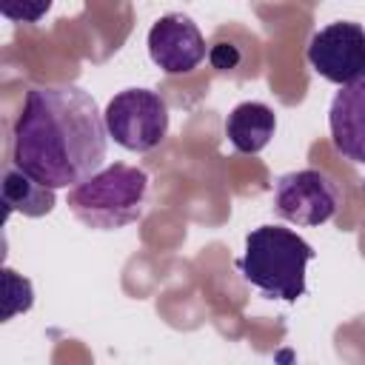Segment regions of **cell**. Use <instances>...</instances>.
Instances as JSON below:
<instances>
[{"mask_svg": "<svg viewBox=\"0 0 365 365\" xmlns=\"http://www.w3.org/2000/svg\"><path fill=\"white\" fill-rule=\"evenodd\" d=\"M106 148V120L86 88H29L11 131L14 168L51 191L74 188L103 171Z\"/></svg>", "mask_w": 365, "mask_h": 365, "instance_id": "6da1fadb", "label": "cell"}, {"mask_svg": "<svg viewBox=\"0 0 365 365\" xmlns=\"http://www.w3.org/2000/svg\"><path fill=\"white\" fill-rule=\"evenodd\" d=\"M317 251L291 228L259 225L245 237V254L237 259L240 274L268 299L297 302L305 294V268Z\"/></svg>", "mask_w": 365, "mask_h": 365, "instance_id": "7a4b0ae2", "label": "cell"}, {"mask_svg": "<svg viewBox=\"0 0 365 365\" xmlns=\"http://www.w3.org/2000/svg\"><path fill=\"white\" fill-rule=\"evenodd\" d=\"M148 174L137 165L111 163L86 182L68 188L71 214L97 231H117L145 214Z\"/></svg>", "mask_w": 365, "mask_h": 365, "instance_id": "3957f363", "label": "cell"}, {"mask_svg": "<svg viewBox=\"0 0 365 365\" xmlns=\"http://www.w3.org/2000/svg\"><path fill=\"white\" fill-rule=\"evenodd\" d=\"M103 120L108 137L128 151H151L168 134V106L151 88L117 91L108 100Z\"/></svg>", "mask_w": 365, "mask_h": 365, "instance_id": "277c9868", "label": "cell"}, {"mask_svg": "<svg viewBox=\"0 0 365 365\" xmlns=\"http://www.w3.org/2000/svg\"><path fill=\"white\" fill-rule=\"evenodd\" d=\"M339 185L319 168L288 171L274 182V214L294 225H322L339 208Z\"/></svg>", "mask_w": 365, "mask_h": 365, "instance_id": "5b68a950", "label": "cell"}, {"mask_svg": "<svg viewBox=\"0 0 365 365\" xmlns=\"http://www.w3.org/2000/svg\"><path fill=\"white\" fill-rule=\"evenodd\" d=\"M314 71L336 86H351L365 77V29L351 20H336L319 29L308 43Z\"/></svg>", "mask_w": 365, "mask_h": 365, "instance_id": "8992f818", "label": "cell"}, {"mask_svg": "<svg viewBox=\"0 0 365 365\" xmlns=\"http://www.w3.org/2000/svg\"><path fill=\"white\" fill-rule=\"evenodd\" d=\"M148 54L165 74H188L205 60V40L191 17L174 11L151 26Z\"/></svg>", "mask_w": 365, "mask_h": 365, "instance_id": "52a82bcc", "label": "cell"}, {"mask_svg": "<svg viewBox=\"0 0 365 365\" xmlns=\"http://www.w3.org/2000/svg\"><path fill=\"white\" fill-rule=\"evenodd\" d=\"M334 148L354 163L365 165V77L342 86L328 111Z\"/></svg>", "mask_w": 365, "mask_h": 365, "instance_id": "ba28073f", "label": "cell"}, {"mask_svg": "<svg viewBox=\"0 0 365 365\" xmlns=\"http://www.w3.org/2000/svg\"><path fill=\"white\" fill-rule=\"evenodd\" d=\"M277 128V117L265 103H240L225 120V137L231 145L242 154H257L262 151Z\"/></svg>", "mask_w": 365, "mask_h": 365, "instance_id": "9c48e42d", "label": "cell"}, {"mask_svg": "<svg viewBox=\"0 0 365 365\" xmlns=\"http://www.w3.org/2000/svg\"><path fill=\"white\" fill-rule=\"evenodd\" d=\"M3 211L9 214H23V217H43L54 208V191L23 174L20 168L9 165L3 174V188H0Z\"/></svg>", "mask_w": 365, "mask_h": 365, "instance_id": "30bf717a", "label": "cell"}, {"mask_svg": "<svg viewBox=\"0 0 365 365\" xmlns=\"http://www.w3.org/2000/svg\"><path fill=\"white\" fill-rule=\"evenodd\" d=\"M3 285H6V308H3V319H11L14 314H26L34 302V291L31 282L20 274H14L11 268H3Z\"/></svg>", "mask_w": 365, "mask_h": 365, "instance_id": "8fae6325", "label": "cell"}, {"mask_svg": "<svg viewBox=\"0 0 365 365\" xmlns=\"http://www.w3.org/2000/svg\"><path fill=\"white\" fill-rule=\"evenodd\" d=\"M48 6H51L48 0L46 3H34V6H26V3L23 6H11V3H3V14L11 17V20H29V23H34L43 11H48Z\"/></svg>", "mask_w": 365, "mask_h": 365, "instance_id": "7c38bea8", "label": "cell"}, {"mask_svg": "<svg viewBox=\"0 0 365 365\" xmlns=\"http://www.w3.org/2000/svg\"><path fill=\"white\" fill-rule=\"evenodd\" d=\"M208 57H211V63H214L220 71H228V68H234V66L240 63V54H237V48H234V46H228V43H220V46H214V48L208 51Z\"/></svg>", "mask_w": 365, "mask_h": 365, "instance_id": "4fadbf2b", "label": "cell"}, {"mask_svg": "<svg viewBox=\"0 0 365 365\" xmlns=\"http://www.w3.org/2000/svg\"><path fill=\"white\" fill-rule=\"evenodd\" d=\"M362 188H365V182H362Z\"/></svg>", "mask_w": 365, "mask_h": 365, "instance_id": "5bb4252c", "label": "cell"}]
</instances>
